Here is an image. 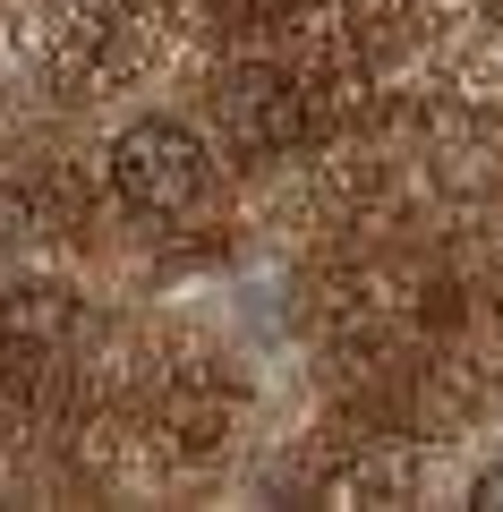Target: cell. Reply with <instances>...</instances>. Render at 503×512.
<instances>
[{
	"label": "cell",
	"instance_id": "6da1fadb",
	"mask_svg": "<svg viewBox=\"0 0 503 512\" xmlns=\"http://www.w3.org/2000/svg\"><path fill=\"white\" fill-rule=\"evenodd\" d=\"M111 188H120L128 214H188L205 197V146L180 120H137L111 137Z\"/></svg>",
	"mask_w": 503,
	"mask_h": 512
},
{
	"label": "cell",
	"instance_id": "7a4b0ae2",
	"mask_svg": "<svg viewBox=\"0 0 503 512\" xmlns=\"http://www.w3.org/2000/svg\"><path fill=\"white\" fill-rule=\"evenodd\" d=\"M469 495H478V504H495V512H503V461H486V470H478V487H469Z\"/></svg>",
	"mask_w": 503,
	"mask_h": 512
}]
</instances>
